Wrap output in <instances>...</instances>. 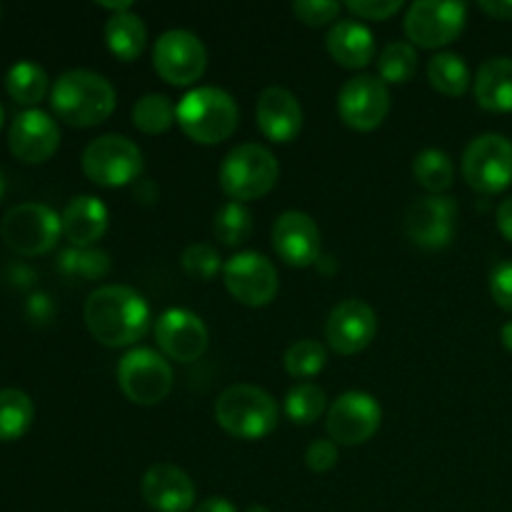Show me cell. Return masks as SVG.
<instances>
[{"label":"cell","mask_w":512,"mask_h":512,"mask_svg":"<svg viewBox=\"0 0 512 512\" xmlns=\"http://www.w3.org/2000/svg\"><path fill=\"white\" fill-rule=\"evenodd\" d=\"M88 333L105 348H128L150 328L148 300L130 285H103L93 290L83 308Z\"/></svg>","instance_id":"cell-1"},{"label":"cell","mask_w":512,"mask_h":512,"mask_svg":"<svg viewBox=\"0 0 512 512\" xmlns=\"http://www.w3.org/2000/svg\"><path fill=\"white\" fill-rule=\"evenodd\" d=\"M50 108L68 125L93 128L113 115L115 88L108 78L93 70H65L50 88Z\"/></svg>","instance_id":"cell-2"},{"label":"cell","mask_w":512,"mask_h":512,"mask_svg":"<svg viewBox=\"0 0 512 512\" xmlns=\"http://www.w3.org/2000/svg\"><path fill=\"white\" fill-rule=\"evenodd\" d=\"M175 120L195 143L218 145L238 130L240 110L228 90L203 85L180 98L175 105Z\"/></svg>","instance_id":"cell-3"},{"label":"cell","mask_w":512,"mask_h":512,"mask_svg":"<svg viewBox=\"0 0 512 512\" xmlns=\"http://www.w3.org/2000/svg\"><path fill=\"white\" fill-rule=\"evenodd\" d=\"M278 403L258 385H230L215 400V420L238 440L268 438L278 428Z\"/></svg>","instance_id":"cell-4"},{"label":"cell","mask_w":512,"mask_h":512,"mask_svg":"<svg viewBox=\"0 0 512 512\" xmlns=\"http://www.w3.org/2000/svg\"><path fill=\"white\" fill-rule=\"evenodd\" d=\"M280 178V165L265 145H235L223 158L218 170L220 188L235 203L258 200L275 188Z\"/></svg>","instance_id":"cell-5"},{"label":"cell","mask_w":512,"mask_h":512,"mask_svg":"<svg viewBox=\"0 0 512 512\" xmlns=\"http://www.w3.org/2000/svg\"><path fill=\"white\" fill-rule=\"evenodd\" d=\"M63 235L60 215L45 203H18L3 215L0 238L13 253L35 258L55 248Z\"/></svg>","instance_id":"cell-6"},{"label":"cell","mask_w":512,"mask_h":512,"mask_svg":"<svg viewBox=\"0 0 512 512\" xmlns=\"http://www.w3.org/2000/svg\"><path fill=\"white\" fill-rule=\"evenodd\" d=\"M83 173L88 180L103 188H120L130 185L143 173V150L130 138L118 133L100 135L90 140L83 150Z\"/></svg>","instance_id":"cell-7"},{"label":"cell","mask_w":512,"mask_h":512,"mask_svg":"<svg viewBox=\"0 0 512 512\" xmlns=\"http://www.w3.org/2000/svg\"><path fill=\"white\" fill-rule=\"evenodd\" d=\"M115 375L123 395L135 405H158L173 390V368L158 350L133 348L120 358Z\"/></svg>","instance_id":"cell-8"},{"label":"cell","mask_w":512,"mask_h":512,"mask_svg":"<svg viewBox=\"0 0 512 512\" xmlns=\"http://www.w3.org/2000/svg\"><path fill=\"white\" fill-rule=\"evenodd\" d=\"M468 5L455 0H415L405 13V35L415 48H443L463 33Z\"/></svg>","instance_id":"cell-9"},{"label":"cell","mask_w":512,"mask_h":512,"mask_svg":"<svg viewBox=\"0 0 512 512\" xmlns=\"http://www.w3.org/2000/svg\"><path fill=\"white\" fill-rule=\"evenodd\" d=\"M463 178L483 195L503 193L512 185V140L498 133L478 135L463 153Z\"/></svg>","instance_id":"cell-10"},{"label":"cell","mask_w":512,"mask_h":512,"mask_svg":"<svg viewBox=\"0 0 512 512\" xmlns=\"http://www.w3.org/2000/svg\"><path fill=\"white\" fill-rule=\"evenodd\" d=\"M153 68L165 83L193 85L208 68V50L190 30H165L153 45Z\"/></svg>","instance_id":"cell-11"},{"label":"cell","mask_w":512,"mask_h":512,"mask_svg":"<svg viewBox=\"0 0 512 512\" xmlns=\"http://www.w3.org/2000/svg\"><path fill=\"white\" fill-rule=\"evenodd\" d=\"M223 280L228 293L238 303L248 308H265L275 300L280 288L278 270L268 255L258 250H243L235 253L228 263L223 265Z\"/></svg>","instance_id":"cell-12"},{"label":"cell","mask_w":512,"mask_h":512,"mask_svg":"<svg viewBox=\"0 0 512 512\" xmlns=\"http://www.w3.org/2000/svg\"><path fill=\"white\" fill-rule=\"evenodd\" d=\"M383 423V408L363 390L343 393L328 408L325 428L335 445H363L373 438Z\"/></svg>","instance_id":"cell-13"},{"label":"cell","mask_w":512,"mask_h":512,"mask_svg":"<svg viewBox=\"0 0 512 512\" xmlns=\"http://www.w3.org/2000/svg\"><path fill=\"white\" fill-rule=\"evenodd\" d=\"M458 203L450 195H425L413 200L405 210L403 230L418 248L438 250L453 240Z\"/></svg>","instance_id":"cell-14"},{"label":"cell","mask_w":512,"mask_h":512,"mask_svg":"<svg viewBox=\"0 0 512 512\" xmlns=\"http://www.w3.org/2000/svg\"><path fill=\"white\" fill-rule=\"evenodd\" d=\"M338 113L348 128L375 130L390 113V90L378 75H355L338 93Z\"/></svg>","instance_id":"cell-15"},{"label":"cell","mask_w":512,"mask_h":512,"mask_svg":"<svg viewBox=\"0 0 512 512\" xmlns=\"http://www.w3.org/2000/svg\"><path fill=\"white\" fill-rule=\"evenodd\" d=\"M155 343L168 360L193 363L208 350L210 333L203 318L188 308H170L155 323Z\"/></svg>","instance_id":"cell-16"},{"label":"cell","mask_w":512,"mask_h":512,"mask_svg":"<svg viewBox=\"0 0 512 512\" xmlns=\"http://www.w3.org/2000/svg\"><path fill=\"white\" fill-rule=\"evenodd\" d=\"M378 333V315L358 298L335 305L325 323V338L338 355H358Z\"/></svg>","instance_id":"cell-17"},{"label":"cell","mask_w":512,"mask_h":512,"mask_svg":"<svg viewBox=\"0 0 512 512\" xmlns=\"http://www.w3.org/2000/svg\"><path fill=\"white\" fill-rule=\"evenodd\" d=\"M273 248L283 263L290 268H308L318 263L320 250V228L308 213L288 210L278 215L273 223Z\"/></svg>","instance_id":"cell-18"},{"label":"cell","mask_w":512,"mask_h":512,"mask_svg":"<svg viewBox=\"0 0 512 512\" xmlns=\"http://www.w3.org/2000/svg\"><path fill=\"white\" fill-rule=\"evenodd\" d=\"M8 145L10 153L23 163H45L58 150L60 128L45 110H23L10 123Z\"/></svg>","instance_id":"cell-19"},{"label":"cell","mask_w":512,"mask_h":512,"mask_svg":"<svg viewBox=\"0 0 512 512\" xmlns=\"http://www.w3.org/2000/svg\"><path fill=\"white\" fill-rule=\"evenodd\" d=\"M140 493L155 512H188L195 505V483L185 470L170 463L145 470Z\"/></svg>","instance_id":"cell-20"},{"label":"cell","mask_w":512,"mask_h":512,"mask_svg":"<svg viewBox=\"0 0 512 512\" xmlns=\"http://www.w3.org/2000/svg\"><path fill=\"white\" fill-rule=\"evenodd\" d=\"M260 133L273 143H290L303 130V105L288 88L270 85L260 93L255 105Z\"/></svg>","instance_id":"cell-21"},{"label":"cell","mask_w":512,"mask_h":512,"mask_svg":"<svg viewBox=\"0 0 512 512\" xmlns=\"http://www.w3.org/2000/svg\"><path fill=\"white\" fill-rule=\"evenodd\" d=\"M110 223V213L105 203L95 195H78L65 205L60 213V228L65 240L73 248H93L105 235Z\"/></svg>","instance_id":"cell-22"},{"label":"cell","mask_w":512,"mask_h":512,"mask_svg":"<svg viewBox=\"0 0 512 512\" xmlns=\"http://www.w3.org/2000/svg\"><path fill=\"white\" fill-rule=\"evenodd\" d=\"M325 45H328L330 58L350 70L365 68L375 58L373 30L353 18L333 23V28L328 30V38H325Z\"/></svg>","instance_id":"cell-23"},{"label":"cell","mask_w":512,"mask_h":512,"mask_svg":"<svg viewBox=\"0 0 512 512\" xmlns=\"http://www.w3.org/2000/svg\"><path fill=\"white\" fill-rule=\"evenodd\" d=\"M473 93L480 108L490 113L512 110V58H490L478 68Z\"/></svg>","instance_id":"cell-24"},{"label":"cell","mask_w":512,"mask_h":512,"mask_svg":"<svg viewBox=\"0 0 512 512\" xmlns=\"http://www.w3.org/2000/svg\"><path fill=\"white\" fill-rule=\"evenodd\" d=\"M105 43H108L110 53L118 55L120 60H135L148 43V28L133 10L110 15L105 23Z\"/></svg>","instance_id":"cell-25"},{"label":"cell","mask_w":512,"mask_h":512,"mask_svg":"<svg viewBox=\"0 0 512 512\" xmlns=\"http://www.w3.org/2000/svg\"><path fill=\"white\" fill-rule=\"evenodd\" d=\"M35 418L33 400L18 388L0 390V443H13L23 438Z\"/></svg>","instance_id":"cell-26"},{"label":"cell","mask_w":512,"mask_h":512,"mask_svg":"<svg viewBox=\"0 0 512 512\" xmlns=\"http://www.w3.org/2000/svg\"><path fill=\"white\" fill-rule=\"evenodd\" d=\"M5 90L20 105H35L48 93V73L35 60H18L5 73Z\"/></svg>","instance_id":"cell-27"},{"label":"cell","mask_w":512,"mask_h":512,"mask_svg":"<svg viewBox=\"0 0 512 512\" xmlns=\"http://www.w3.org/2000/svg\"><path fill=\"white\" fill-rule=\"evenodd\" d=\"M413 175L430 195H443L455 180V165L445 150L425 148L415 155Z\"/></svg>","instance_id":"cell-28"},{"label":"cell","mask_w":512,"mask_h":512,"mask_svg":"<svg viewBox=\"0 0 512 512\" xmlns=\"http://www.w3.org/2000/svg\"><path fill=\"white\" fill-rule=\"evenodd\" d=\"M428 80L438 93L458 98L470 85V68L463 55L438 53L428 63Z\"/></svg>","instance_id":"cell-29"},{"label":"cell","mask_w":512,"mask_h":512,"mask_svg":"<svg viewBox=\"0 0 512 512\" xmlns=\"http://www.w3.org/2000/svg\"><path fill=\"white\" fill-rule=\"evenodd\" d=\"M418 70V48L408 40H393L378 55V78L388 83H408Z\"/></svg>","instance_id":"cell-30"},{"label":"cell","mask_w":512,"mask_h":512,"mask_svg":"<svg viewBox=\"0 0 512 512\" xmlns=\"http://www.w3.org/2000/svg\"><path fill=\"white\" fill-rule=\"evenodd\" d=\"M60 273L83 283L103 280L110 273V255L100 248H68L60 253Z\"/></svg>","instance_id":"cell-31"},{"label":"cell","mask_w":512,"mask_h":512,"mask_svg":"<svg viewBox=\"0 0 512 512\" xmlns=\"http://www.w3.org/2000/svg\"><path fill=\"white\" fill-rule=\"evenodd\" d=\"M175 123V105L168 95L148 93L133 105V125L145 135H160Z\"/></svg>","instance_id":"cell-32"},{"label":"cell","mask_w":512,"mask_h":512,"mask_svg":"<svg viewBox=\"0 0 512 512\" xmlns=\"http://www.w3.org/2000/svg\"><path fill=\"white\" fill-rule=\"evenodd\" d=\"M325 410H328V395L315 383H298L285 395V413L298 425H313Z\"/></svg>","instance_id":"cell-33"},{"label":"cell","mask_w":512,"mask_h":512,"mask_svg":"<svg viewBox=\"0 0 512 512\" xmlns=\"http://www.w3.org/2000/svg\"><path fill=\"white\" fill-rule=\"evenodd\" d=\"M213 233L228 248L243 245L253 233V215L243 203H225L213 218Z\"/></svg>","instance_id":"cell-34"},{"label":"cell","mask_w":512,"mask_h":512,"mask_svg":"<svg viewBox=\"0 0 512 512\" xmlns=\"http://www.w3.org/2000/svg\"><path fill=\"white\" fill-rule=\"evenodd\" d=\"M283 363L288 375H293V378H313V375H318L320 370L325 368V363H328V350H325V345L318 343V340H298V343H293L285 350Z\"/></svg>","instance_id":"cell-35"},{"label":"cell","mask_w":512,"mask_h":512,"mask_svg":"<svg viewBox=\"0 0 512 512\" xmlns=\"http://www.w3.org/2000/svg\"><path fill=\"white\" fill-rule=\"evenodd\" d=\"M180 265H183L185 275L198 283H208L223 268V258H220L218 250L208 243H193L183 250L180 255Z\"/></svg>","instance_id":"cell-36"},{"label":"cell","mask_w":512,"mask_h":512,"mask_svg":"<svg viewBox=\"0 0 512 512\" xmlns=\"http://www.w3.org/2000/svg\"><path fill=\"white\" fill-rule=\"evenodd\" d=\"M340 8L343 5L333 3V0H295L293 3V13L310 28H320V25L335 20L340 15Z\"/></svg>","instance_id":"cell-37"},{"label":"cell","mask_w":512,"mask_h":512,"mask_svg":"<svg viewBox=\"0 0 512 512\" xmlns=\"http://www.w3.org/2000/svg\"><path fill=\"white\" fill-rule=\"evenodd\" d=\"M305 463H308L313 473H328L338 463V445L328 438L313 440L308 450H305Z\"/></svg>","instance_id":"cell-38"},{"label":"cell","mask_w":512,"mask_h":512,"mask_svg":"<svg viewBox=\"0 0 512 512\" xmlns=\"http://www.w3.org/2000/svg\"><path fill=\"white\" fill-rule=\"evenodd\" d=\"M345 8L363 20H388L403 8L400 0H350Z\"/></svg>","instance_id":"cell-39"},{"label":"cell","mask_w":512,"mask_h":512,"mask_svg":"<svg viewBox=\"0 0 512 512\" xmlns=\"http://www.w3.org/2000/svg\"><path fill=\"white\" fill-rule=\"evenodd\" d=\"M490 293L500 308L512 313V263H500L490 273Z\"/></svg>","instance_id":"cell-40"},{"label":"cell","mask_w":512,"mask_h":512,"mask_svg":"<svg viewBox=\"0 0 512 512\" xmlns=\"http://www.w3.org/2000/svg\"><path fill=\"white\" fill-rule=\"evenodd\" d=\"M480 10L490 18L512 20V0H480Z\"/></svg>","instance_id":"cell-41"},{"label":"cell","mask_w":512,"mask_h":512,"mask_svg":"<svg viewBox=\"0 0 512 512\" xmlns=\"http://www.w3.org/2000/svg\"><path fill=\"white\" fill-rule=\"evenodd\" d=\"M498 230L503 233L505 240L512 243V198L498 205Z\"/></svg>","instance_id":"cell-42"},{"label":"cell","mask_w":512,"mask_h":512,"mask_svg":"<svg viewBox=\"0 0 512 512\" xmlns=\"http://www.w3.org/2000/svg\"><path fill=\"white\" fill-rule=\"evenodd\" d=\"M195 512H238L228 498H208L195 508Z\"/></svg>","instance_id":"cell-43"},{"label":"cell","mask_w":512,"mask_h":512,"mask_svg":"<svg viewBox=\"0 0 512 512\" xmlns=\"http://www.w3.org/2000/svg\"><path fill=\"white\" fill-rule=\"evenodd\" d=\"M135 198L143 200V203H155L158 200V188L150 180H138V185H135Z\"/></svg>","instance_id":"cell-44"},{"label":"cell","mask_w":512,"mask_h":512,"mask_svg":"<svg viewBox=\"0 0 512 512\" xmlns=\"http://www.w3.org/2000/svg\"><path fill=\"white\" fill-rule=\"evenodd\" d=\"M500 340H503L505 348H508L512 353V320H510V323L503 325V330H500Z\"/></svg>","instance_id":"cell-45"},{"label":"cell","mask_w":512,"mask_h":512,"mask_svg":"<svg viewBox=\"0 0 512 512\" xmlns=\"http://www.w3.org/2000/svg\"><path fill=\"white\" fill-rule=\"evenodd\" d=\"M245 512H270V510L265 508V505H250V508L245 510Z\"/></svg>","instance_id":"cell-46"},{"label":"cell","mask_w":512,"mask_h":512,"mask_svg":"<svg viewBox=\"0 0 512 512\" xmlns=\"http://www.w3.org/2000/svg\"><path fill=\"white\" fill-rule=\"evenodd\" d=\"M3 120H5V110H3V105H0V128H3Z\"/></svg>","instance_id":"cell-47"},{"label":"cell","mask_w":512,"mask_h":512,"mask_svg":"<svg viewBox=\"0 0 512 512\" xmlns=\"http://www.w3.org/2000/svg\"><path fill=\"white\" fill-rule=\"evenodd\" d=\"M3 190H5V183H3V173H0V198H3Z\"/></svg>","instance_id":"cell-48"},{"label":"cell","mask_w":512,"mask_h":512,"mask_svg":"<svg viewBox=\"0 0 512 512\" xmlns=\"http://www.w3.org/2000/svg\"><path fill=\"white\" fill-rule=\"evenodd\" d=\"M0 15H3V5H0Z\"/></svg>","instance_id":"cell-49"}]
</instances>
